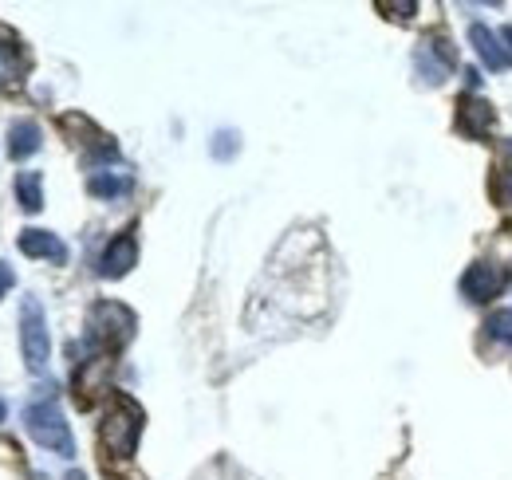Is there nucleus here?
<instances>
[{
    "label": "nucleus",
    "instance_id": "22",
    "mask_svg": "<svg viewBox=\"0 0 512 480\" xmlns=\"http://www.w3.org/2000/svg\"><path fill=\"white\" fill-rule=\"evenodd\" d=\"M4 414H8V406H4V402H0V425H4Z\"/></svg>",
    "mask_w": 512,
    "mask_h": 480
},
{
    "label": "nucleus",
    "instance_id": "19",
    "mask_svg": "<svg viewBox=\"0 0 512 480\" xmlns=\"http://www.w3.org/2000/svg\"><path fill=\"white\" fill-rule=\"evenodd\" d=\"M379 8H383V12H402V16H394V20H410V12H414L418 4L406 0V4H379Z\"/></svg>",
    "mask_w": 512,
    "mask_h": 480
},
{
    "label": "nucleus",
    "instance_id": "11",
    "mask_svg": "<svg viewBox=\"0 0 512 480\" xmlns=\"http://www.w3.org/2000/svg\"><path fill=\"white\" fill-rule=\"evenodd\" d=\"M40 146H44V130H40L36 122H16V126H8V154H12L16 162L32 158Z\"/></svg>",
    "mask_w": 512,
    "mask_h": 480
},
{
    "label": "nucleus",
    "instance_id": "12",
    "mask_svg": "<svg viewBox=\"0 0 512 480\" xmlns=\"http://www.w3.org/2000/svg\"><path fill=\"white\" fill-rule=\"evenodd\" d=\"M24 71H28V56H24V48H20L8 32H0V83L20 79Z\"/></svg>",
    "mask_w": 512,
    "mask_h": 480
},
{
    "label": "nucleus",
    "instance_id": "15",
    "mask_svg": "<svg viewBox=\"0 0 512 480\" xmlns=\"http://www.w3.org/2000/svg\"><path fill=\"white\" fill-rule=\"evenodd\" d=\"M485 335H489L497 347H509V343H512V307H505V311H493V315L485 319Z\"/></svg>",
    "mask_w": 512,
    "mask_h": 480
},
{
    "label": "nucleus",
    "instance_id": "9",
    "mask_svg": "<svg viewBox=\"0 0 512 480\" xmlns=\"http://www.w3.org/2000/svg\"><path fill=\"white\" fill-rule=\"evenodd\" d=\"M20 252L32 256V260H52V264H67V244L56 233H44V229H24L20 233Z\"/></svg>",
    "mask_w": 512,
    "mask_h": 480
},
{
    "label": "nucleus",
    "instance_id": "5",
    "mask_svg": "<svg viewBox=\"0 0 512 480\" xmlns=\"http://www.w3.org/2000/svg\"><path fill=\"white\" fill-rule=\"evenodd\" d=\"M414 63H418V75L426 83H442L449 71L457 67V52H453V44H449L446 36H426L418 44V52H414Z\"/></svg>",
    "mask_w": 512,
    "mask_h": 480
},
{
    "label": "nucleus",
    "instance_id": "20",
    "mask_svg": "<svg viewBox=\"0 0 512 480\" xmlns=\"http://www.w3.org/2000/svg\"><path fill=\"white\" fill-rule=\"evenodd\" d=\"M465 83H469V87H481V75H477V67H465Z\"/></svg>",
    "mask_w": 512,
    "mask_h": 480
},
{
    "label": "nucleus",
    "instance_id": "2",
    "mask_svg": "<svg viewBox=\"0 0 512 480\" xmlns=\"http://www.w3.org/2000/svg\"><path fill=\"white\" fill-rule=\"evenodd\" d=\"M24 429H28V437H32L36 445H44V449H52V453H60V457H75L71 425H67V418L60 414L56 402H32V406L24 410Z\"/></svg>",
    "mask_w": 512,
    "mask_h": 480
},
{
    "label": "nucleus",
    "instance_id": "18",
    "mask_svg": "<svg viewBox=\"0 0 512 480\" xmlns=\"http://www.w3.org/2000/svg\"><path fill=\"white\" fill-rule=\"evenodd\" d=\"M12 284H16V272H12V268L0 260V300H4V292H8Z\"/></svg>",
    "mask_w": 512,
    "mask_h": 480
},
{
    "label": "nucleus",
    "instance_id": "10",
    "mask_svg": "<svg viewBox=\"0 0 512 480\" xmlns=\"http://www.w3.org/2000/svg\"><path fill=\"white\" fill-rule=\"evenodd\" d=\"M457 126L469 134V138H485L489 134V126H493V107L485 103V99H477V95H469V99H461L457 103Z\"/></svg>",
    "mask_w": 512,
    "mask_h": 480
},
{
    "label": "nucleus",
    "instance_id": "8",
    "mask_svg": "<svg viewBox=\"0 0 512 480\" xmlns=\"http://www.w3.org/2000/svg\"><path fill=\"white\" fill-rule=\"evenodd\" d=\"M469 44H473V52L481 56L485 67H493V71H509L512 67V52L501 44V36H497L493 28L473 24V28H469Z\"/></svg>",
    "mask_w": 512,
    "mask_h": 480
},
{
    "label": "nucleus",
    "instance_id": "16",
    "mask_svg": "<svg viewBox=\"0 0 512 480\" xmlns=\"http://www.w3.org/2000/svg\"><path fill=\"white\" fill-rule=\"evenodd\" d=\"M237 150H241V134H237V130H217V134H213L209 154H213L217 162H229Z\"/></svg>",
    "mask_w": 512,
    "mask_h": 480
},
{
    "label": "nucleus",
    "instance_id": "14",
    "mask_svg": "<svg viewBox=\"0 0 512 480\" xmlns=\"http://www.w3.org/2000/svg\"><path fill=\"white\" fill-rule=\"evenodd\" d=\"M87 189H91V197H123L130 193V178H115V174H91L87 181Z\"/></svg>",
    "mask_w": 512,
    "mask_h": 480
},
{
    "label": "nucleus",
    "instance_id": "13",
    "mask_svg": "<svg viewBox=\"0 0 512 480\" xmlns=\"http://www.w3.org/2000/svg\"><path fill=\"white\" fill-rule=\"evenodd\" d=\"M16 197H20V209L24 213H40L44 209V181H40L36 170H24L16 178Z\"/></svg>",
    "mask_w": 512,
    "mask_h": 480
},
{
    "label": "nucleus",
    "instance_id": "17",
    "mask_svg": "<svg viewBox=\"0 0 512 480\" xmlns=\"http://www.w3.org/2000/svg\"><path fill=\"white\" fill-rule=\"evenodd\" d=\"M497 201H501L505 209H512V166H505V170L497 174Z\"/></svg>",
    "mask_w": 512,
    "mask_h": 480
},
{
    "label": "nucleus",
    "instance_id": "3",
    "mask_svg": "<svg viewBox=\"0 0 512 480\" xmlns=\"http://www.w3.org/2000/svg\"><path fill=\"white\" fill-rule=\"evenodd\" d=\"M20 355H24L32 374L48 370L52 339H48V319H44V307L36 296H24V303H20Z\"/></svg>",
    "mask_w": 512,
    "mask_h": 480
},
{
    "label": "nucleus",
    "instance_id": "23",
    "mask_svg": "<svg viewBox=\"0 0 512 480\" xmlns=\"http://www.w3.org/2000/svg\"><path fill=\"white\" fill-rule=\"evenodd\" d=\"M505 40H509V44H512V24H509V28H505Z\"/></svg>",
    "mask_w": 512,
    "mask_h": 480
},
{
    "label": "nucleus",
    "instance_id": "6",
    "mask_svg": "<svg viewBox=\"0 0 512 480\" xmlns=\"http://www.w3.org/2000/svg\"><path fill=\"white\" fill-rule=\"evenodd\" d=\"M501 288H505V272L493 268V264H473V268H465V276H461V296L469 303L497 300Z\"/></svg>",
    "mask_w": 512,
    "mask_h": 480
},
{
    "label": "nucleus",
    "instance_id": "1",
    "mask_svg": "<svg viewBox=\"0 0 512 480\" xmlns=\"http://www.w3.org/2000/svg\"><path fill=\"white\" fill-rule=\"evenodd\" d=\"M99 441L111 457L127 461L134 457L138 441H142V410L130 402V398H115V406L107 410V418L99 425Z\"/></svg>",
    "mask_w": 512,
    "mask_h": 480
},
{
    "label": "nucleus",
    "instance_id": "21",
    "mask_svg": "<svg viewBox=\"0 0 512 480\" xmlns=\"http://www.w3.org/2000/svg\"><path fill=\"white\" fill-rule=\"evenodd\" d=\"M64 480H87V477H83V473H67Z\"/></svg>",
    "mask_w": 512,
    "mask_h": 480
},
{
    "label": "nucleus",
    "instance_id": "4",
    "mask_svg": "<svg viewBox=\"0 0 512 480\" xmlns=\"http://www.w3.org/2000/svg\"><path fill=\"white\" fill-rule=\"evenodd\" d=\"M87 331H91V339H95V343H103V347L119 351V347H127L130 339H134L138 319H134V311L123 307V303L103 300V303H95V307H91V315H87Z\"/></svg>",
    "mask_w": 512,
    "mask_h": 480
},
{
    "label": "nucleus",
    "instance_id": "7",
    "mask_svg": "<svg viewBox=\"0 0 512 480\" xmlns=\"http://www.w3.org/2000/svg\"><path fill=\"white\" fill-rule=\"evenodd\" d=\"M138 264V240H134V233H119V237L107 244V252L99 256V276L103 280H123L130 268Z\"/></svg>",
    "mask_w": 512,
    "mask_h": 480
}]
</instances>
